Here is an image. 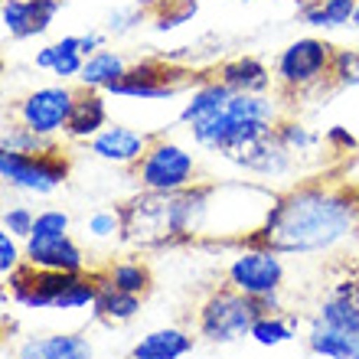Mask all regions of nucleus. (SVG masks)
Instances as JSON below:
<instances>
[{
    "label": "nucleus",
    "instance_id": "obj_5",
    "mask_svg": "<svg viewBox=\"0 0 359 359\" xmlns=\"http://www.w3.org/2000/svg\"><path fill=\"white\" fill-rule=\"evenodd\" d=\"M287 278L284 255L252 242L226 265V284L265 307V313H281V287Z\"/></svg>",
    "mask_w": 359,
    "mask_h": 359
},
{
    "label": "nucleus",
    "instance_id": "obj_1",
    "mask_svg": "<svg viewBox=\"0 0 359 359\" xmlns=\"http://www.w3.org/2000/svg\"><path fill=\"white\" fill-rule=\"evenodd\" d=\"M359 232V193L333 183H301L278 196L258 242L278 255H323Z\"/></svg>",
    "mask_w": 359,
    "mask_h": 359
},
{
    "label": "nucleus",
    "instance_id": "obj_20",
    "mask_svg": "<svg viewBox=\"0 0 359 359\" xmlns=\"http://www.w3.org/2000/svg\"><path fill=\"white\" fill-rule=\"evenodd\" d=\"M17 359H92V343L79 333H46L20 343Z\"/></svg>",
    "mask_w": 359,
    "mask_h": 359
},
{
    "label": "nucleus",
    "instance_id": "obj_39",
    "mask_svg": "<svg viewBox=\"0 0 359 359\" xmlns=\"http://www.w3.org/2000/svg\"><path fill=\"white\" fill-rule=\"evenodd\" d=\"M323 141H327V144H340L343 151H356V147H359V141L353 137L350 131H346V128H343V124H333L330 131L323 134Z\"/></svg>",
    "mask_w": 359,
    "mask_h": 359
},
{
    "label": "nucleus",
    "instance_id": "obj_4",
    "mask_svg": "<svg viewBox=\"0 0 359 359\" xmlns=\"http://www.w3.org/2000/svg\"><path fill=\"white\" fill-rule=\"evenodd\" d=\"M10 297L27 311H86L95 307L98 297V274H59V271H33L20 268L4 278Z\"/></svg>",
    "mask_w": 359,
    "mask_h": 359
},
{
    "label": "nucleus",
    "instance_id": "obj_40",
    "mask_svg": "<svg viewBox=\"0 0 359 359\" xmlns=\"http://www.w3.org/2000/svg\"><path fill=\"white\" fill-rule=\"evenodd\" d=\"M350 27L359 29V4H356V10H353V23H350Z\"/></svg>",
    "mask_w": 359,
    "mask_h": 359
},
{
    "label": "nucleus",
    "instance_id": "obj_10",
    "mask_svg": "<svg viewBox=\"0 0 359 359\" xmlns=\"http://www.w3.org/2000/svg\"><path fill=\"white\" fill-rule=\"evenodd\" d=\"M79 88H72L69 82H53V86H39L33 92H27L13 104V121L29 128V131L43 134V137H66L69 118L76 108Z\"/></svg>",
    "mask_w": 359,
    "mask_h": 359
},
{
    "label": "nucleus",
    "instance_id": "obj_36",
    "mask_svg": "<svg viewBox=\"0 0 359 359\" xmlns=\"http://www.w3.org/2000/svg\"><path fill=\"white\" fill-rule=\"evenodd\" d=\"M72 229V219H69L66 209H56V206H46L36 212V222H33V236L29 238H62L69 236Z\"/></svg>",
    "mask_w": 359,
    "mask_h": 359
},
{
    "label": "nucleus",
    "instance_id": "obj_23",
    "mask_svg": "<svg viewBox=\"0 0 359 359\" xmlns=\"http://www.w3.org/2000/svg\"><path fill=\"white\" fill-rule=\"evenodd\" d=\"M193 350V337L180 327H161V330L144 333L134 343L131 359H183Z\"/></svg>",
    "mask_w": 359,
    "mask_h": 359
},
{
    "label": "nucleus",
    "instance_id": "obj_29",
    "mask_svg": "<svg viewBox=\"0 0 359 359\" xmlns=\"http://www.w3.org/2000/svg\"><path fill=\"white\" fill-rule=\"evenodd\" d=\"M297 337V323L284 313H262L252 327V340L258 346H284Z\"/></svg>",
    "mask_w": 359,
    "mask_h": 359
},
{
    "label": "nucleus",
    "instance_id": "obj_28",
    "mask_svg": "<svg viewBox=\"0 0 359 359\" xmlns=\"http://www.w3.org/2000/svg\"><path fill=\"white\" fill-rule=\"evenodd\" d=\"M104 278H108L114 287H121V291H128V294H137V297H144L154 284L151 268H147V262H141V258H121V262H114V265H108Z\"/></svg>",
    "mask_w": 359,
    "mask_h": 359
},
{
    "label": "nucleus",
    "instance_id": "obj_11",
    "mask_svg": "<svg viewBox=\"0 0 359 359\" xmlns=\"http://www.w3.org/2000/svg\"><path fill=\"white\" fill-rule=\"evenodd\" d=\"M124 209V242L134 248L177 245L170 193H141Z\"/></svg>",
    "mask_w": 359,
    "mask_h": 359
},
{
    "label": "nucleus",
    "instance_id": "obj_8",
    "mask_svg": "<svg viewBox=\"0 0 359 359\" xmlns=\"http://www.w3.org/2000/svg\"><path fill=\"white\" fill-rule=\"evenodd\" d=\"M265 313V307L232 287H219L203 301L196 313V330L209 343H236L252 337L255 320Z\"/></svg>",
    "mask_w": 359,
    "mask_h": 359
},
{
    "label": "nucleus",
    "instance_id": "obj_38",
    "mask_svg": "<svg viewBox=\"0 0 359 359\" xmlns=\"http://www.w3.org/2000/svg\"><path fill=\"white\" fill-rule=\"evenodd\" d=\"M23 265H27V252H23V242L0 229V274H4V278H10V274L20 271Z\"/></svg>",
    "mask_w": 359,
    "mask_h": 359
},
{
    "label": "nucleus",
    "instance_id": "obj_18",
    "mask_svg": "<svg viewBox=\"0 0 359 359\" xmlns=\"http://www.w3.org/2000/svg\"><path fill=\"white\" fill-rule=\"evenodd\" d=\"M222 86H229L236 95H268L274 86V72L258 56H236L222 62L216 72Z\"/></svg>",
    "mask_w": 359,
    "mask_h": 359
},
{
    "label": "nucleus",
    "instance_id": "obj_26",
    "mask_svg": "<svg viewBox=\"0 0 359 359\" xmlns=\"http://www.w3.org/2000/svg\"><path fill=\"white\" fill-rule=\"evenodd\" d=\"M359 0H311L297 10L301 23L317 29H337V27H350L353 23V10Z\"/></svg>",
    "mask_w": 359,
    "mask_h": 359
},
{
    "label": "nucleus",
    "instance_id": "obj_17",
    "mask_svg": "<svg viewBox=\"0 0 359 359\" xmlns=\"http://www.w3.org/2000/svg\"><path fill=\"white\" fill-rule=\"evenodd\" d=\"M33 66L56 76L59 82H72V79L82 76V66H86V53H82V36L79 33H69V36H59L56 43H46V46L36 49L33 56Z\"/></svg>",
    "mask_w": 359,
    "mask_h": 359
},
{
    "label": "nucleus",
    "instance_id": "obj_14",
    "mask_svg": "<svg viewBox=\"0 0 359 359\" xmlns=\"http://www.w3.org/2000/svg\"><path fill=\"white\" fill-rule=\"evenodd\" d=\"M59 10H62V0H4L0 23L10 39L23 43V39L43 36L59 17Z\"/></svg>",
    "mask_w": 359,
    "mask_h": 359
},
{
    "label": "nucleus",
    "instance_id": "obj_9",
    "mask_svg": "<svg viewBox=\"0 0 359 359\" xmlns=\"http://www.w3.org/2000/svg\"><path fill=\"white\" fill-rule=\"evenodd\" d=\"M69 177V157L59 151L49 154H17L0 147V180L4 187L27 196H53Z\"/></svg>",
    "mask_w": 359,
    "mask_h": 359
},
{
    "label": "nucleus",
    "instance_id": "obj_31",
    "mask_svg": "<svg viewBox=\"0 0 359 359\" xmlns=\"http://www.w3.org/2000/svg\"><path fill=\"white\" fill-rule=\"evenodd\" d=\"M278 137H281V144L294 154V157H297V154L313 151V147H320V144H323L320 134H313L307 124L294 121V118H284V121L278 124Z\"/></svg>",
    "mask_w": 359,
    "mask_h": 359
},
{
    "label": "nucleus",
    "instance_id": "obj_13",
    "mask_svg": "<svg viewBox=\"0 0 359 359\" xmlns=\"http://www.w3.org/2000/svg\"><path fill=\"white\" fill-rule=\"evenodd\" d=\"M226 161L232 167H238V170L252 173V177H262V180H278L294 170V154L281 144L278 131L268 134V137H258V141L245 144V147H238L236 154H229Z\"/></svg>",
    "mask_w": 359,
    "mask_h": 359
},
{
    "label": "nucleus",
    "instance_id": "obj_6",
    "mask_svg": "<svg viewBox=\"0 0 359 359\" xmlns=\"http://www.w3.org/2000/svg\"><path fill=\"white\" fill-rule=\"evenodd\" d=\"M134 183L141 187V193H183L199 183L196 154L187 144L157 134L134 167Z\"/></svg>",
    "mask_w": 359,
    "mask_h": 359
},
{
    "label": "nucleus",
    "instance_id": "obj_16",
    "mask_svg": "<svg viewBox=\"0 0 359 359\" xmlns=\"http://www.w3.org/2000/svg\"><path fill=\"white\" fill-rule=\"evenodd\" d=\"M27 268L33 271H59V274H82L86 271V252L79 248L72 236L62 238H27Z\"/></svg>",
    "mask_w": 359,
    "mask_h": 359
},
{
    "label": "nucleus",
    "instance_id": "obj_27",
    "mask_svg": "<svg viewBox=\"0 0 359 359\" xmlns=\"http://www.w3.org/2000/svg\"><path fill=\"white\" fill-rule=\"evenodd\" d=\"M313 320L327 323V327H333V330H343V333H356L359 337V304L353 301L350 294H343L333 287L327 297L320 301V307H317V317Z\"/></svg>",
    "mask_w": 359,
    "mask_h": 359
},
{
    "label": "nucleus",
    "instance_id": "obj_32",
    "mask_svg": "<svg viewBox=\"0 0 359 359\" xmlns=\"http://www.w3.org/2000/svg\"><path fill=\"white\" fill-rule=\"evenodd\" d=\"M86 232L98 242H108V238H124V209H95L92 216L86 219Z\"/></svg>",
    "mask_w": 359,
    "mask_h": 359
},
{
    "label": "nucleus",
    "instance_id": "obj_21",
    "mask_svg": "<svg viewBox=\"0 0 359 359\" xmlns=\"http://www.w3.org/2000/svg\"><path fill=\"white\" fill-rule=\"evenodd\" d=\"M232 95L236 92H232L229 86H222L219 79H203V82L187 95L183 108H180V124H183V128H193V124H199V121H206V118H212V114H219L229 104Z\"/></svg>",
    "mask_w": 359,
    "mask_h": 359
},
{
    "label": "nucleus",
    "instance_id": "obj_37",
    "mask_svg": "<svg viewBox=\"0 0 359 359\" xmlns=\"http://www.w3.org/2000/svg\"><path fill=\"white\" fill-rule=\"evenodd\" d=\"M144 17H147V13H144L141 7H118L104 20V33H108V36H128L131 29L141 27Z\"/></svg>",
    "mask_w": 359,
    "mask_h": 359
},
{
    "label": "nucleus",
    "instance_id": "obj_22",
    "mask_svg": "<svg viewBox=\"0 0 359 359\" xmlns=\"http://www.w3.org/2000/svg\"><path fill=\"white\" fill-rule=\"evenodd\" d=\"M128 62H124L121 53H114V49H98L95 56L86 59V66H82V76L76 79L82 88L88 92H111L124 76H128Z\"/></svg>",
    "mask_w": 359,
    "mask_h": 359
},
{
    "label": "nucleus",
    "instance_id": "obj_24",
    "mask_svg": "<svg viewBox=\"0 0 359 359\" xmlns=\"http://www.w3.org/2000/svg\"><path fill=\"white\" fill-rule=\"evenodd\" d=\"M92 313L104 323H128L141 313V297L114 287L104 274H98V297H95Z\"/></svg>",
    "mask_w": 359,
    "mask_h": 359
},
{
    "label": "nucleus",
    "instance_id": "obj_25",
    "mask_svg": "<svg viewBox=\"0 0 359 359\" xmlns=\"http://www.w3.org/2000/svg\"><path fill=\"white\" fill-rule=\"evenodd\" d=\"M307 346H311L317 356H327V359H359V337L356 333L333 330V327H327V323H320V320L311 323Z\"/></svg>",
    "mask_w": 359,
    "mask_h": 359
},
{
    "label": "nucleus",
    "instance_id": "obj_41",
    "mask_svg": "<svg viewBox=\"0 0 359 359\" xmlns=\"http://www.w3.org/2000/svg\"><path fill=\"white\" fill-rule=\"evenodd\" d=\"M356 49H359V46H356Z\"/></svg>",
    "mask_w": 359,
    "mask_h": 359
},
{
    "label": "nucleus",
    "instance_id": "obj_34",
    "mask_svg": "<svg viewBox=\"0 0 359 359\" xmlns=\"http://www.w3.org/2000/svg\"><path fill=\"white\" fill-rule=\"evenodd\" d=\"M330 86L359 88V49H333Z\"/></svg>",
    "mask_w": 359,
    "mask_h": 359
},
{
    "label": "nucleus",
    "instance_id": "obj_2",
    "mask_svg": "<svg viewBox=\"0 0 359 359\" xmlns=\"http://www.w3.org/2000/svg\"><path fill=\"white\" fill-rule=\"evenodd\" d=\"M281 193H271L262 183L219 180L203 183V232L199 242H258L268 216Z\"/></svg>",
    "mask_w": 359,
    "mask_h": 359
},
{
    "label": "nucleus",
    "instance_id": "obj_12",
    "mask_svg": "<svg viewBox=\"0 0 359 359\" xmlns=\"http://www.w3.org/2000/svg\"><path fill=\"white\" fill-rule=\"evenodd\" d=\"M154 137H157V134H147V131L131 128V124L111 121L98 137H92L86 147H88L92 157H98V161L114 163V167H131L134 170L137 161L147 154V147H151Z\"/></svg>",
    "mask_w": 359,
    "mask_h": 359
},
{
    "label": "nucleus",
    "instance_id": "obj_15",
    "mask_svg": "<svg viewBox=\"0 0 359 359\" xmlns=\"http://www.w3.org/2000/svg\"><path fill=\"white\" fill-rule=\"evenodd\" d=\"M180 92V82H173V72L161 62H137L128 69V76L118 82L108 95L131 98V102H163Z\"/></svg>",
    "mask_w": 359,
    "mask_h": 359
},
{
    "label": "nucleus",
    "instance_id": "obj_33",
    "mask_svg": "<svg viewBox=\"0 0 359 359\" xmlns=\"http://www.w3.org/2000/svg\"><path fill=\"white\" fill-rule=\"evenodd\" d=\"M33 222H36V212H33V206H27V203H7V206H4L0 229L10 232L13 238H20V242H27V238L33 236Z\"/></svg>",
    "mask_w": 359,
    "mask_h": 359
},
{
    "label": "nucleus",
    "instance_id": "obj_19",
    "mask_svg": "<svg viewBox=\"0 0 359 359\" xmlns=\"http://www.w3.org/2000/svg\"><path fill=\"white\" fill-rule=\"evenodd\" d=\"M108 102H104V92H88V88H79L76 108H72V118H69L66 137L69 141H82L88 144L92 137L108 128Z\"/></svg>",
    "mask_w": 359,
    "mask_h": 359
},
{
    "label": "nucleus",
    "instance_id": "obj_30",
    "mask_svg": "<svg viewBox=\"0 0 359 359\" xmlns=\"http://www.w3.org/2000/svg\"><path fill=\"white\" fill-rule=\"evenodd\" d=\"M0 147H4V151H17V154H49V151H59V141L43 137V134L29 131V128H23V124L13 121V124L4 128Z\"/></svg>",
    "mask_w": 359,
    "mask_h": 359
},
{
    "label": "nucleus",
    "instance_id": "obj_35",
    "mask_svg": "<svg viewBox=\"0 0 359 359\" xmlns=\"http://www.w3.org/2000/svg\"><path fill=\"white\" fill-rule=\"evenodd\" d=\"M199 0H167V7L161 13H154V29L157 33H170V29L183 27L187 20L196 17Z\"/></svg>",
    "mask_w": 359,
    "mask_h": 359
},
{
    "label": "nucleus",
    "instance_id": "obj_7",
    "mask_svg": "<svg viewBox=\"0 0 359 359\" xmlns=\"http://www.w3.org/2000/svg\"><path fill=\"white\" fill-rule=\"evenodd\" d=\"M333 46L317 36H301L287 43L274 59V86L284 95H307L330 82Z\"/></svg>",
    "mask_w": 359,
    "mask_h": 359
},
{
    "label": "nucleus",
    "instance_id": "obj_3",
    "mask_svg": "<svg viewBox=\"0 0 359 359\" xmlns=\"http://www.w3.org/2000/svg\"><path fill=\"white\" fill-rule=\"evenodd\" d=\"M281 121H284L281 102L271 98V95H232L222 111L193 124L187 131L199 151H209L226 161L229 154H236L238 147L274 134Z\"/></svg>",
    "mask_w": 359,
    "mask_h": 359
}]
</instances>
